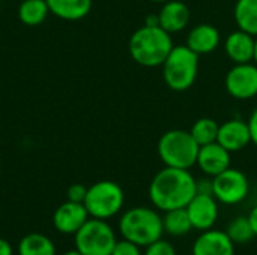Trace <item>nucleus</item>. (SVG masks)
Masks as SVG:
<instances>
[{
  "mask_svg": "<svg viewBox=\"0 0 257 255\" xmlns=\"http://www.w3.org/2000/svg\"><path fill=\"white\" fill-rule=\"evenodd\" d=\"M196 194L197 180L190 170L184 168L164 167L154 176L149 185V198L163 212L187 207Z\"/></svg>",
  "mask_w": 257,
  "mask_h": 255,
  "instance_id": "1",
  "label": "nucleus"
},
{
  "mask_svg": "<svg viewBox=\"0 0 257 255\" xmlns=\"http://www.w3.org/2000/svg\"><path fill=\"white\" fill-rule=\"evenodd\" d=\"M173 47V39L169 32L160 26L146 24H143L131 35L128 44L133 60L145 68L163 66Z\"/></svg>",
  "mask_w": 257,
  "mask_h": 255,
  "instance_id": "2",
  "label": "nucleus"
},
{
  "mask_svg": "<svg viewBox=\"0 0 257 255\" xmlns=\"http://www.w3.org/2000/svg\"><path fill=\"white\" fill-rule=\"evenodd\" d=\"M119 231L123 239L146 248L164 234L163 216L145 206L128 209L119 219Z\"/></svg>",
  "mask_w": 257,
  "mask_h": 255,
  "instance_id": "3",
  "label": "nucleus"
},
{
  "mask_svg": "<svg viewBox=\"0 0 257 255\" xmlns=\"http://www.w3.org/2000/svg\"><path fill=\"white\" fill-rule=\"evenodd\" d=\"M200 146L193 138L190 131L170 129L158 140V156L166 167L190 170L197 162Z\"/></svg>",
  "mask_w": 257,
  "mask_h": 255,
  "instance_id": "4",
  "label": "nucleus"
},
{
  "mask_svg": "<svg viewBox=\"0 0 257 255\" xmlns=\"http://www.w3.org/2000/svg\"><path fill=\"white\" fill-rule=\"evenodd\" d=\"M161 68L166 86L173 92H185L197 80L199 56L187 45H175Z\"/></svg>",
  "mask_w": 257,
  "mask_h": 255,
  "instance_id": "5",
  "label": "nucleus"
},
{
  "mask_svg": "<svg viewBox=\"0 0 257 255\" xmlns=\"http://www.w3.org/2000/svg\"><path fill=\"white\" fill-rule=\"evenodd\" d=\"M125 203V192L119 183L113 180H99L87 188L84 207L90 218L110 219L116 216Z\"/></svg>",
  "mask_w": 257,
  "mask_h": 255,
  "instance_id": "6",
  "label": "nucleus"
},
{
  "mask_svg": "<svg viewBox=\"0 0 257 255\" xmlns=\"http://www.w3.org/2000/svg\"><path fill=\"white\" fill-rule=\"evenodd\" d=\"M116 242V233L111 225L96 218H89L74 234L75 249L83 255H111Z\"/></svg>",
  "mask_w": 257,
  "mask_h": 255,
  "instance_id": "7",
  "label": "nucleus"
},
{
  "mask_svg": "<svg viewBox=\"0 0 257 255\" xmlns=\"http://www.w3.org/2000/svg\"><path fill=\"white\" fill-rule=\"evenodd\" d=\"M248 192L250 182L238 168L229 167L218 176L212 177V195L221 204H239L248 197Z\"/></svg>",
  "mask_w": 257,
  "mask_h": 255,
  "instance_id": "8",
  "label": "nucleus"
},
{
  "mask_svg": "<svg viewBox=\"0 0 257 255\" xmlns=\"http://www.w3.org/2000/svg\"><path fill=\"white\" fill-rule=\"evenodd\" d=\"M227 93L238 101H247L257 96V65L238 63L233 65L224 78Z\"/></svg>",
  "mask_w": 257,
  "mask_h": 255,
  "instance_id": "9",
  "label": "nucleus"
},
{
  "mask_svg": "<svg viewBox=\"0 0 257 255\" xmlns=\"http://www.w3.org/2000/svg\"><path fill=\"white\" fill-rule=\"evenodd\" d=\"M187 212L194 230H211L218 219V201L209 194H196L187 204Z\"/></svg>",
  "mask_w": 257,
  "mask_h": 255,
  "instance_id": "10",
  "label": "nucleus"
},
{
  "mask_svg": "<svg viewBox=\"0 0 257 255\" xmlns=\"http://www.w3.org/2000/svg\"><path fill=\"white\" fill-rule=\"evenodd\" d=\"M87 209L83 203L66 200L53 213V227L62 234H75L89 219Z\"/></svg>",
  "mask_w": 257,
  "mask_h": 255,
  "instance_id": "11",
  "label": "nucleus"
},
{
  "mask_svg": "<svg viewBox=\"0 0 257 255\" xmlns=\"http://www.w3.org/2000/svg\"><path fill=\"white\" fill-rule=\"evenodd\" d=\"M230 152L224 149L220 143H209L200 146L196 165L208 177H215L230 167Z\"/></svg>",
  "mask_w": 257,
  "mask_h": 255,
  "instance_id": "12",
  "label": "nucleus"
},
{
  "mask_svg": "<svg viewBox=\"0 0 257 255\" xmlns=\"http://www.w3.org/2000/svg\"><path fill=\"white\" fill-rule=\"evenodd\" d=\"M217 143H220L230 153L245 149L251 143L248 122L242 119H230L220 125Z\"/></svg>",
  "mask_w": 257,
  "mask_h": 255,
  "instance_id": "13",
  "label": "nucleus"
},
{
  "mask_svg": "<svg viewBox=\"0 0 257 255\" xmlns=\"http://www.w3.org/2000/svg\"><path fill=\"white\" fill-rule=\"evenodd\" d=\"M193 255H235V243L226 231L211 228L196 239Z\"/></svg>",
  "mask_w": 257,
  "mask_h": 255,
  "instance_id": "14",
  "label": "nucleus"
},
{
  "mask_svg": "<svg viewBox=\"0 0 257 255\" xmlns=\"http://www.w3.org/2000/svg\"><path fill=\"white\" fill-rule=\"evenodd\" d=\"M221 42V35L218 29L212 24L202 23L194 26L187 35V47L197 56L214 53Z\"/></svg>",
  "mask_w": 257,
  "mask_h": 255,
  "instance_id": "15",
  "label": "nucleus"
},
{
  "mask_svg": "<svg viewBox=\"0 0 257 255\" xmlns=\"http://www.w3.org/2000/svg\"><path fill=\"white\" fill-rule=\"evenodd\" d=\"M254 39H256V36H253L241 29L227 35V38L224 41V51H226L227 57L233 62V65L253 62Z\"/></svg>",
  "mask_w": 257,
  "mask_h": 255,
  "instance_id": "16",
  "label": "nucleus"
},
{
  "mask_svg": "<svg viewBox=\"0 0 257 255\" xmlns=\"http://www.w3.org/2000/svg\"><path fill=\"white\" fill-rule=\"evenodd\" d=\"M158 18L161 29L169 32L170 35L179 33L190 23V9L181 0H169L163 3L158 12Z\"/></svg>",
  "mask_w": 257,
  "mask_h": 255,
  "instance_id": "17",
  "label": "nucleus"
},
{
  "mask_svg": "<svg viewBox=\"0 0 257 255\" xmlns=\"http://www.w3.org/2000/svg\"><path fill=\"white\" fill-rule=\"evenodd\" d=\"M47 5L51 15L65 21L83 20L92 11V0H47Z\"/></svg>",
  "mask_w": 257,
  "mask_h": 255,
  "instance_id": "18",
  "label": "nucleus"
},
{
  "mask_svg": "<svg viewBox=\"0 0 257 255\" xmlns=\"http://www.w3.org/2000/svg\"><path fill=\"white\" fill-rule=\"evenodd\" d=\"M18 255H56V246L50 237L42 233L26 234L17 246Z\"/></svg>",
  "mask_w": 257,
  "mask_h": 255,
  "instance_id": "19",
  "label": "nucleus"
},
{
  "mask_svg": "<svg viewBox=\"0 0 257 255\" xmlns=\"http://www.w3.org/2000/svg\"><path fill=\"white\" fill-rule=\"evenodd\" d=\"M233 18L238 29L257 36V0H236Z\"/></svg>",
  "mask_w": 257,
  "mask_h": 255,
  "instance_id": "20",
  "label": "nucleus"
},
{
  "mask_svg": "<svg viewBox=\"0 0 257 255\" xmlns=\"http://www.w3.org/2000/svg\"><path fill=\"white\" fill-rule=\"evenodd\" d=\"M50 15L47 0H23L18 6V18L23 24L35 27L42 24Z\"/></svg>",
  "mask_w": 257,
  "mask_h": 255,
  "instance_id": "21",
  "label": "nucleus"
},
{
  "mask_svg": "<svg viewBox=\"0 0 257 255\" xmlns=\"http://www.w3.org/2000/svg\"><path fill=\"white\" fill-rule=\"evenodd\" d=\"M163 225H164V233H169L170 236H175V237L185 236L193 230V225H191V221L185 207L164 212Z\"/></svg>",
  "mask_w": 257,
  "mask_h": 255,
  "instance_id": "22",
  "label": "nucleus"
},
{
  "mask_svg": "<svg viewBox=\"0 0 257 255\" xmlns=\"http://www.w3.org/2000/svg\"><path fill=\"white\" fill-rule=\"evenodd\" d=\"M218 129H220V125L217 120L211 117H200L193 123L190 132L199 146H205V144L217 141Z\"/></svg>",
  "mask_w": 257,
  "mask_h": 255,
  "instance_id": "23",
  "label": "nucleus"
},
{
  "mask_svg": "<svg viewBox=\"0 0 257 255\" xmlns=\"http://www.w3.org/2000/svg\"><path fill=\"white\" fill-rule=\"evenodd\" d=\"M226 233L232 239L233 243H248V242H251L256 237V233H254V230H253V227L250 224L248 216H238V218H235L229 224Z\"/></svg>",
  "mask_w": 257,
  "mask_h": 255,
  "instance_id": "24",
  "label": "nucleus"
},
{
  "mask_svg": "<svg viewBox=\"0 0 257 255\" xmlns=\"http://www.w3.org/2000/svg\"><path fill=\"white\" fill-rule=\"evenodd\" d=\"M143 255H176L173 245L164 239H158L157 242L146 246V251Z\"/></svg>",
  "mask_w": 257,
  "mask_h": 255,
  "instance_id": "25",
  "label": "nucleus"
},
{
  "mask_svg": "<svg viewBox=\"0 0 257 255\" xmlns=\"http://www.w3.org/2000/svg\"><path fill=\"white\" fill-rule=\"evenodd\" d=\"M140 248L142 246H139L137 243L126 240V239H122V240L116 242L111 255H143Z\"/></svg>",
  "mask_w": 257,
  "mask_h": 255,
  "instance_id": "26",
  "label": "nucleus"
},
{
  "mask_svg": "<svg viewBox=\"0 0 257 255\" xmlns=\"http://www.w3.org/2000/svg\"><path fill=\"white\" fill-rule=\"evenodd\" d=\"M86 194H87V186H84L83 183H74L68 188L66 198L74 203H84Z\"/></svg>",
  "mask_w": 257,
  "mask_h": 255,
  "instance_id": "27",
  "label": "nucleus"
},
{
  "mask_svg": "<svg viewBox=\"0 0 257 255\" xmlns=\"http://www.w3.org/2000/svg\"><path fill=\"white\" fill-rule=\"evenodd\" d=\"M248 122V128H250V134H251V143L257 146V107L253 110Z\"/></svg>",
  "mask_w": 257,
  "mask_h": 255,
  "instance_id": "28",
  "label": "nucleus"
},
{
  "mask_svg": "<svg viewBox=\"0 0 257 255\" xmlns=\"http://www.w3.org/2000/svg\"><path fill=\"white\" fill-rule=\"evenodd\" d=\"M197 192L199 194H209L212 195V177L197 180Z\"/></svg>",
  "mask_w": 257,
  "mask_h": 255,
  "instance_id": "29",
  "label": "nucleus"
},
{
  "mask_svg": "<svg viewBox=\"0 0 257 255\" xmlns=\"http://www.w3.org/2000/svg\"><path fill=\"white\" fill-rule=\"evenodd\" d=\"M0 255H14V248L6 239H0Z\"/></svg>",
  "mask_w": 257,
  "mask_h": 255,
  "instance_id": "30",
  "label": "nucleus"
},
{
  "mask_svg": "<svg viewBox=\"0 0 257 255\" xmlns=\"http://www.w3.org/2000/svg\"><path fill=\"white\" fill-rule=\"evenodd\" d=\"M248 219H250V224H251V227H253V230H254V233H256L257 236V206H254V207L250 210Z\"/></svg>",
  "mask_w": 257,
  "mask_h": 255,
  "instance_id": "31",
  "label": "nucleus"
},
{
  "mask_svg": "<svg viewBox=\"0 0 257 255\" xmlns=\"http://www.w3.org/2000/svg\"><path fill=\"white\" fill-rule=\"evenodd\" d=\"M145 24H146V26H160V18H158V14L148 15V17H146V20H145Z\"/></svg>",
  "mask_w": 257,
  "mask_h": 255,
  "instance_id": "32",
  "label": "nucleus"
},
{
  "mask_svg": "<svg viewBox=\"0 0 257 255\" xmlns=\"http://www.w3.org/2000/svg\"><path fill=\"white\" fill-rule=\"evenodd\" d=\"M62 255H83L78 249H71V251H66V252H63Z\"/></svg>",
  "mask_w": 257,
  "mask_h": 255,
  "instance_id": "33",
  "label": "nucleus"
},
{
  "mask_svg": "<svg viewBox=\"0 0 257 255\" xmlns=\"http://www.w3.org/2000/svg\"><path fill=\"white\" fill-rule=\"evenodd\" d=\"M253 63H256L257 65V36L256 39H254V56H253Z\"/></svg>",
  "mask_w": 257,
  "mask_h": 255,
  "instance_id": "34",
  "label": "nucleus"
},
{
  "mask_svg": "<svg viewBox=\"0 0 257 255\" xmlns=\"http://www.w3.org/2000/svg\"><path fill=\"white\" fill-rule=\"evenodd\" d=\"M151 2H154V3H166V2H169V0H151Z\"/></svg>",
  "mask_w": 257,
  "mask_h": 255,
  "instance_id": "35",
  "label": "nucleus"
}]
</instances>
